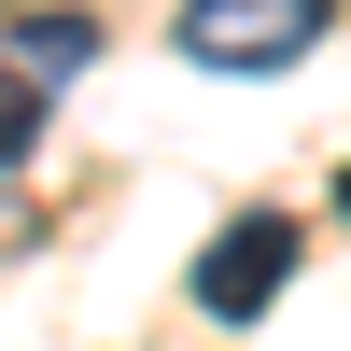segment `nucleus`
I'll use <instances>...</instances> for the list:
<instances>
[{
  "label": "nucleus",
  "mask_w": 351,
  "mask_h": 351,
  "mask_svg": "<svg viewBox=\"0 0 351 351\" xmlns=\"http://www.w3.org/2000/svg\"><path fill=\"white\" fill-rule=\"evenodd\" d=\"M84 56H99V14H14V71L28 84H71Z\"/></svg>",
  "instance_id": "nucleus-3"
},
{
  "label": "nucleus",
  "mask_w": 351,
  "mask_h": 351,
  "mask_svg": "<svg viewBox=\"0 0 351 351\" xmlns=\"http://www.w3.org/2000/svg\"><path fill=\"white\" fill-rule=\"evenodd\" d=\"M28 155H43V84L0 56V169H28Z\"/></svg>",
  "instance_id": "nucleus-4"
},
{
  "label": "nucleus",
  "mask_w": 351,
  "mask_h": 351,
  "mask_svg": "<svg viewBox=\"0 0 351 351\" xmlns=\"http://www.w3.org/2000/svg\"><path fill=\"white\" fill-rule=\"evenodd\" d=\"M281 281H295V211H239L197 253V324H267Z\"/></svg>",
  "instance_id": "nucleus-2"
},
{
  "label": "nucleus",
  "mask_w": 351,
  "mask_h": 351,
  "mask_svg": "<svg viewBox=\"0 0 351 351\" xmlns=\"http://www.w3.org/2000/svg\"><path fill=\"white\" fill-rule=\"evenodd\" d=\"M324 28H337V0H183L169 43H183L197 71H295Z\"/></svg>",
  "instance_id": "nucleus-1"
},
{
  "label": "nucleus",
  "mask_w": 351,
  "mask_h": 351,
  "mask_svg": "<svg viewBox=\"0 0 351 351\" xmlns=\"http://www.w3.org/2000/svg\"><path fill=\"white\" fill-rule=\"evenodd\" d=\"M337 211H351V169H337Z\"/></svg>",
  "instance_id": "nucleus-5"
}]
</instances>
